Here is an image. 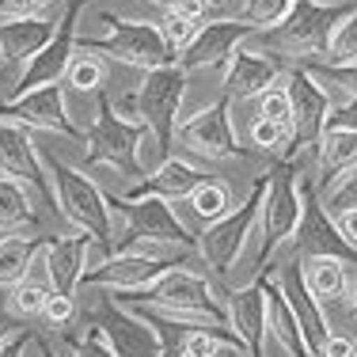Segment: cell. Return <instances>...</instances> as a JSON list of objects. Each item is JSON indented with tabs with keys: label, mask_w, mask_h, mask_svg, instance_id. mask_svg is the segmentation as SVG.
<instances>
[{
	"label": "cell",
	"mask_w": 357,
	"mask_h": 357,
	"mask_svg": "<svg viewBox=\"0 0 357 357\" xmlns=\"http://www.w3.org/2000/svg\"><path fill=\"white\" fill-rule=\"evenodd\" d=\"M114 296L156 308L160 316L178 319L186 327H220V323H228L225 293L209 282V274H198L190 266H172L164 278H156L141 293H114Z\"/></svg>",
	"instance_id": "obj_1"
},
{
	"label": "cell",
	"mask_w": 357,
	"mask_h": 357,
	"mask_svg": "<svg viewBox=\"0 0 357 357\" xmlns=\"http://www.w3.org/2000/svg\"><path fill=\"white\" fill-rule=\"evenodd\" d=\"M350 12H357L354 0H342V4H323V0H296L289 8V15L278 27L270 31H259L251 35L243 46L259 50V54H270V57H301L304 65L308 61H319L323 50H327V38L338 23L346 20Z\"/></svg>",
	"instance_id": "obj_2"
},
{
	"label": "cell",
	"mask_w": 357,
	"mask_h": 357,
	"mask_svg": "<svg viewBox=\"0 0 357 357\" xmlns=\"http://www.w3.org/2000/svg\"><path fill=\"white\" fill-rule=\"evenodd\" d=\"M46 172H50V183H54V206L65 213V220H69L76 232L91 236V243L110 255L114 217H110L107 190L96 183V178H88L84 172L61 164V160H50Z\"/></svg>",
	"instance_id": "obj_3"
},
{
	"label": "cell",
	"mask_w": 357,
	"mask_h": 357,
	"mask_svg": "<svg viewBox=\"0 0 357 357\" xmlns=\"http://www.w3.org/2000/svg\"><path fill=\"white\" fill-rule=\"evenodd\" d=\"M96 118H91V130H88V167H110L118 178H126L130 186H137L144 172L137 164V144L144 137V122H126V118L114 114L110 107V96L103 88L96 91ZM126 186V190H130ZM122 190V194H126Z\"/></svg>",
	"instance_id": "obj_4"
},
{
	"label": "cell",
	"mask_w": 357,
	"mask_h": 357,
	"mask_svg": "<svg viewBox=\"0 0 357 357\" xmlns=\"http://www.w3.org/2000/svg\"><path fill=\"white\" fill-rule=\"evenodd\" d=\"M103 23H107V35L103 38H80V50H91V54H107L114 61L130 65V69H160V65H175V50L164 42L156 23L149 20H126V15H114V12H103Z\"/></svg>",
	"instance_id": "obj_5"
},
{
	"label": "cell",
	"mask_w": 357,
	"mask_h": 357,
	"mask_svg": "<svg viewBox=\"0 0 357 357\" xmlns=\"http://www.w3.org/2000/svg\"><path fill=\"white\" fill-rule=\"evenodd\" d=\"M110 202V217H114V236H110V251H118L130 240H175V243H190L194 248V232L178 220V213L172 209V202L156 198V194H137V198H126V194H107Z\"/></svg>",
	"instance_id": "obj_6"
},
{
	"label": "cell",
	"mask_w": 357,
	"mask_h": 357,
	"mask_svg": "<svg viewBox=\"0 0 357 357\" xmlns=\"http://www.w3.org/2000/svg\"><path fill=\"white\" fill-rule=\"evenodd\" d=\"M262 198H266V175H259L251 183L248 198L240 202L236 209H228L220 220L206 225V232L194 236V255L209 266V274H220L225 278L232 270V262L240 259L243 243H248L255 220H259V209H262Z\"/></svg>",
	"instance_id": "obj_7"
},
{
	"label": "cell",
	"mask_w": 357,
	"mask_h": 357,
	"mask_svg": "<svg viewBox=\"0 0 357 357\" xmlns=\"http://www.w3.org/2000/svg\"><path fill=\"white\" fill-rule=\"evenodd\" d=\"M186 73L183 65H160L149 69L137 84V114L149 126V133L164 144L167 152L175 149V126H178V107L186 99Z\"/></svg>",
	"instance_id": "obj_8"
},
{
	"label": "cell",
	"mask_w": 357,
	"mask_h": 357,
	"mask_svg": "<svg viewBox=\"0 0 357 357\" xmlns=\"http://www.w3.org/2000/svg\"><path fill=\"white\" fill-rule=\"evenodd\" d=\"M84 8H88V0H65V12H61V20H57L50 42L31 57V65L20 73V80H15V96L46 88V84H61L65 76H69V65H73L76 50H80V12Z\"/></svg>",
	"instance_id": "obj_9"
},
{
	"label": "cell",
	"mask_w": 357,
	"mask_h": 357,
	"mask_svg": "<svg viewBox=\"0 0 357 357\" xmlns=\"http://www.w3.org/2000/svg\"><path fill=\"white\" fill-rule=\"evenodd\" d=\"M259 225L266 228L270 251H282L285 243H293V232L301 225V167H296V156L278 160L266 172V198L259 209Z\"/></svg>",
	"instance_id": "obj_10"
},
{
	"label": "cell",
	"mask_w": 357,
	"mask_h": 357,
	"mask_svg": "<svg viewBox=\"0 0 357 357\" xmlns=\"http://www.w3.org/2000/svg\"><path fill=\"white\" fill-rule=\"evenodd\" d=\"M0 118H4V122L23 126V130L57 133V137H69V141H76V144L88 141V133H84L80 126L73 122L61 84H46V88H35V91H23V96H12L4 107H0Z\"/></svg>",
	"instance_id": "obj_11"
},
{
	"label": "cell",
	"mask_w": 357,
	"mask_h": 357,
	"mask_svg": "<svg viewBox=\"0 0 357 357\" xmlns=\"http://www.w3.org/2000/svg\"><path fill=\"white\" fill-rule=\"evenodd\" d=\"M175 144L186 152V156H198V160H236L240 156V141H236L232 130V99H217L213 107L198 110L194 118L175 126Z\"/></svg>",
	"instance_id": "obj_12"
},
{
	"label": "cell",
	"mask_w": 357,
	"mask_h": 357,
	"mask_svg": "<svg viewBox=\"0 0 357 357\" xmlns=\"http://www.w3.org/2000/svg\"><path fill=\"white\" fill-rule=\"evenodd\" d=\"M293 255L308 259V255H331V259L357 262V248H350L342 228L335 225V213L323 206L316 183L301 175V225L293 232Z\"/></svg>",
	"instance_id": "obj_13"
},
{
	"label": "cell",
	"mask_w": 357,
	"mask_h": 357,
	"mask_svg": "<svg viewBox=\"0 0 357 357\" xmlns=\"http://www.w3.org/2000/svg\"><path fill=\"white\" fill-rule=\"evenodd\" d=\"M91 327L103 331L114 357H160V335L144 316L126 308L114 293L91 308Z\"/></svg>",
	"instance_id": "obj_14"
},
{
	"label": "cell",
	"mask_w": 357,
	"mask_h": 357,
	"mask_svg": "<svg viewBox=\"0 0 357 357\" xmlns=\"http://www.w3.org/2000/svg\"><path fill=\"white\" fill-rule=\"evenodd\" d=\"M285 88H289V126H293V152L296 149H316L319 133L327 130V110H331V91L312 76L304 65L285 73Z\"/></svg>",
	"instance_id": "obj_15"
},
{
	"label": "cell",
	"mask_w": 357,
	"mask_h": 357,
	"mask_svg": "<svg viewBox=\"0 0 357 357\" xmlns=\"http://www.w3.org/2000/svg\"><path fill=\"white\" fill-rule=\"evenodd\" d=\"M0 175L15 178L27 190H35L38 198L54 202V183H50V172L35 149L31 130H23L15 122H4V118H0Z\"/></svg>",
	"instance_id": "obj_16"
},
{
	"label": "cell",
	"mask_w": 357,
	"mask_h": 357,
	"mask_svg": "<svg viewBox=\"0 0 357 357\" xmlns=\"http://www.w3.org/2000/svg\"><path fill=\"white\" fill-rule=\"evenodd\" d=\"M251 35H259V27H251L248 20H213V23H202L198 38L178 54V65L186 73H198V69H220L236 50L243 46Z\"/></svg>",
	"instance_id": "obj_17"
},
{
	"label": "cell",
	"mask_w": 357,
	"mask_h": 357,
	"mask_svg": "<svg viewBox=\"0 0 357 357\" xmlns=\"http://www.w3.org/2000/svg\"><path fill=\"white\" fill-rule=\"evenodd\" d=\"M172 266H160L152 259H141V255L130 251H114L107 255L103 262H96L91 270H84L80 289H107V293H141L149 289L156 278H164Z\"/></svg>",
	"instance_id": "obj_18"
},
{
	"label": "cell",
	"mask_w": 357,
	"mask_h": 357,
	"mask_svg": "<svg viewBox=\"0 0 357 357\" xmlns=\"http://www.w3.org/2000/svg\"><path fill=\"white\" fill-rule=\"evenodd\" d=\"M274 282L282 285V293H285L289 308H293V316H296V323H301L304 338H308L312 357H319L323 342H327V335H331V323H327V312H323V304L308 293V285H304V274H301V255H289V259L282 262V270H278Z\"/></svg>",
	"instance_id": "obj_19"
},
{
	"label": "cell",
	"mask_w": 357,
	"mask_h": 357,
	"mask_svg": "<svg viewBox=\"0 0 357 357\" xmlns=\"http://www.w3.org/2000/svg\"><path fill=\"white\" fill-rule=\"evenodd\" d=\"M88 248H91V236H84V232L46 240V248H42V270H46V282L54 293L76 296V289L84 282V270H88Z\"/></svg>",
	"instance_id": "obj_20"
},
{
	"label": "cell",
	"mask_w": 357,
	"mask_h": 357,
	"mask_svg": "<svg viewBox=\"0 0 357 357\" xmlns=\"http://www.w3.org/2000/svg\"><path fill=\"white\" fill-rule=\"evenodd\" d=\"M225 312L228 327L251 350V357H262V346H266V289H262V278L232 289L225 296Z\"/></svg>",
	"instance_id": "obj_21"
},
{
	"label": "cell",
	"mask_w": 357,
	"mask_h": 357,
	"mask_svg": "<svg viewBox=\"0 0 357 357\" xmlns=\"http://www.w3.org/2000/svg\"><path fill=\"white\" fill-rule=\"evenodd\" d=\"M285 76L282 61L270 54H259L251 46H240L225 61V96L228 99H255L259 91H266L270 84H278Z\"/></svg>",
	"instance_id": "obj_22"
},
{
	"label": "cell",
	"mask_w": 357,
	"mask_h": 357,
	"mask_svg": "<svg viewBox=\"0 0 357 357\" xmlns=\"http://www.w3.org/2000/svg\"><path fill=\"white\" fill-rule=\"evenodd\" d=\"M206 178L209 175L202 172V167H194L190 160L167 156L152 175H144L137 186H130V190H126V198H137V194H156V198H164V202H183V198H190V194L198 190Z\"/></svg>",
	"instance_id": "obj_23"
},
{
	"label": "cell",
	"mask_w": 357,
	"mask_h": 357,
	"mask_svg": "<svg viewBox=\"0 0 357 357\" xmlns=\"http://www.w3.org/2000/svg\"><path fill=\"white\" fill-rule=\"evenodd\" d=\"M54 27L57 23L46 20V15H38V20H0V57H4V65L23 73L31 65V57L50 42Z\"/></svg>",
	"instance_id": "obj_24"
},
{
	"label": "cell",
	"mask_w": 357,
	"mask_h": 357,
	"mask_svg": "<svg viewBox=\"0 0 357 357\" xmlns=\"http://www.w3.org/2000/svg\"><path fill=\"white\" fill-rule=\"evenodd\" d=\"M262 289H266V335L274 338L289 357H312L308 338H304L301 323H296L293 308H289L282 285H278L274 278H262Z\"/></svg>",
	"instance_id": "obj_25"
},
{
	"label": "cell",
	"mask_w": 357,
	"mask_h": 357,
	"mask_svg": "<svg viewBox=\"0 0 357 357\" xmlns=\"http://www.w3.org/2000/svg\"><path fill=\"white\" fill-rule=\"evenodd\" d=\"M357 167V130H323L316 141V172H319V186L323 194L331 183H338L346 172Z\"/></svg>",
	"instance_id": "obj_26"
},
{
	"label": "cell",
	"mask_w": 357,
	"mask_h": 357,
	"mask_svg": "<svg viewBox=\"0 0 357 357\" xmlns=\"http://www.w3.org/2000/svg\"><path fill=\"white\" fill-rule=\"evenodd\" d=\"M301 274L304 285L316 301L327 308L335 301H346V289H350V262L346 259H331V255H308L301 259Z\"/></svg>",
	"instance_id": "obj_27"
},
{
	"label": "cell",
	"mask_w": 357,
	"mask_h": 357,
	"mask_svg": "<svg viewBox=\"0 0 357 357\" xmlns=\"http://www.w3.org/2000/svg\"><path fill=\"white\" fill-rule=\"evenodd\" d=\"M42 248H46V240H38V236H27V232L4 236L0 240V289L20 285L35 270V255H42Z\"/></svg>",
	"instance_id": "obj_28"
},
{
	"label": "cell",
	"mask_w": 357,
	"mask_h": 357,
	"mask_svg": "<svg viewBox=\"0 0 357 357\" xmlns=\"http://www.w3.org/2000/svg\"><path fill=\"white\" fill-rule=\"evenodd\" d=\"M35 190H27L23 183L0 175V232L12 236V232H27L35 228Z\"/></svg>",
	"instance_id": "obj_29"
},
{
	"label": "cell",
	"mask_w": 357,
	"mask_h": 357,
	"mask_svg": "<svg viewBox=\"0 0 357 357\" xmlns=\"http://www.w3.org/2000/svg\"><path fill=\"white\" fill-rule=\"evenodd\" d=\"M50 282H46V270L42 274H27L20 285H12L8 289V304L4 308L12 312L15 319H42V308H46V301H50Z\"/></svg>",
	"instance_id": "obj_30"
},
{
	"label": "cell",
	"mask_w": 357,
	"mask_h": 357,
	"mask_svg": "<svg viewBox=\"0 0 357 357\" xmlns=\"http://www.w3.org/2000/svg\"><path fill=\"white\" fill-rule=\"evenodd\" d=\"M354 61H357V12H350L335 31H331L327 50H323V57H319V65H354Z\"/></svg>",
	"instance_id": "obj_31"
},
{
	"label": "cell",
	"mask_w": 357,
	"mask_h": 357,
	"mask_svg": "<svg viewBox=\"0 0 357 357\" xmlns=\"http://www.w3.org/2000/svg\"><path fill=\"white\" fill-rule=\"evenodd\" d=\"M65 80H69V88L84 91V96H96V91L103 88V80H107V65L99 61V54H91V50H76Z\"/></svg>",
	"instance_id": "obj_32"
},
{
	"label": "cell",
	"mask_w": 357,
	"mask_h": 357,
	"mask_svg": "<svg viewBox=\"0 0 357 357\" xmlns=\"http://www.w3.org/2000/svg\"><path fill=\"white\" fill-rule=\"evenodd\" d=\"M190 209L198 213L206 225H213V220H220L232 209V194H228L225 183H217V178H206V183L198 186V190L190 194Z\"/></svg>",
	"instance_id": "obj_33"
},
{
	"label": "cell",
	"mask_w": 357,
	"mask_h": 357,
	"mask_svg": "<svg viewBox=\"0 0 357 357\" xmlns=\"http://www.w3.org/2000/svg\"><path fill=\"white\" fill-rule=\"evenodd\" d=\"M251 141L262 152H278L282 160L296 156L293 152V126L289 122H270V118H255L251 122Z\"/></svg>",
	"instance_id": "obj_34"
},
{
	"label": "cell",
	"mask_w": 357,
	"mask_h": 357,
	"mask_svg": "<svg viewBox=\"0 0 357 357\" xmlns=\"http://www.w3.org/2000/svg\"><path fill=\"white\" fill-rule=\"evenodd\" d=\"M160 35H164V42L175 50V57L183 54L186 46H190L194 38H198L202 31V20H190V15H178V12H164V20L156 23Z\"/></svg>",
	"instance_id": "obj_35"
},
{
	"label": "cell",
	"mask_w": 357,
	"mask_h": 357,
	"mask_svg": "<svg viewBox=\"0 0 357 357\" xmlns=\"http://www.w3.org/2000/svg\"><path fill=\"white\" fill-rule=\"evenodd\" d=\"M316 80L323 84V88H338L346 99H357V61L354 65H319V61H312V65H304Z\"/></svg>",
	"instance_id": "obj_36"
},
{
	"label": "cell",
	"mask_w": 357,
	"mask_h": 357,
	"mask_svg": "<svg viewBox=\"0 0 357 357\" xmlns=\"http://www.w3.org/2000/svg\"><path fill=\"white\" fill-rule=\"evenodd\" d=\"M293 4L296 0H248L240 20H248L251 27H259V31H270V27H278V23L285 20Z\"/></svg>",
	"instance_id": "obj_37"
},
{
	"label": "cell",
	"mask_w": 357,
	"mask_h": 357,
	"mask_svg": "<svg viewBox=\"0 0 357 357\" xmlns=\"http://www.w3.org/2000/svg\"><path fill=\"white\" fill-rule=\"evenodd\" d=\"M255 103H259V118H270V122H289L293 107H289V88H285V76H282L278 84H270L266 91H259V96H255Z\"/></svg>",
	"instance_id": "obj_38"
},
{
	"label": "cell",
	"mask_w": 357,
	"mask_h": 357,
	"mask_svg": "<svg viewBox=\"0 0 357 357\" xmlns=\"http://www.w3.org/2000/svg\"><path fill=\"white\" fill-rule=\"evenodd\" d=\"M319 198H323V206H327L331 213H335V209H357V167L346 172L338 183H331Z\"/></svg>",
	"instance_id": "obj_39"
},
{
	"label": "cell",
	"mask_w": 357,
	"mask_h": 357,
	"mask_svg": "<svg viewBox=\"0 0 357 357\" xmlns=\"http://www.w3.org/2000/svg\"><path fill=\"white\" fill-rule=\"evenodd\" d=\"M57 0H0V20H38Z\"/></svg>",
	"instance_id": "obj_40"
},
{
	"label": "cell",
	"mask_w": 357,
	"mask_h": 357,
	"mask_svg": "<svg viewBox=\"0 0 357 357\" xmlns=\"http://www.w3.org/2000/svg\"><path fill=\"white\" fill-rule=\"evenodd\" d=\"M76 316V296H65V293H50L46 308H42V319L50 327H69Z\"/></svg>",
	"instance_id": "obj_41"
},
{
	"label": "cell",
	"mask_w": 357,
	"mask_h": 357,
	"mask_svg": "<svg viewBox=\"0 0 357 357\" xmlns=\"http://www.w3.org/2000/svg\"><path fill=\"white\" fill-rule=\"evenodd\" d=\"M73 357H114V350H110V342L103 338V331L88 323V327H84V338L73 342Z\"/></svg>",
	"instance_id": "obj_42"
},
{
	"label": "cell",
	"mask_w": 357,
	"mask_h": 357,
	"mask_svg": "<svg viewBox=\"0 0 357 357\" xmlns=\"http://www.w3.org/2000/svg\"><path fill=\"white\" fill-rule=\"evenodd\" d=\"M327 126H331V130H357V99L331 103V110H327Z\"/></svg>",
	"instance_id": "obj_43"
},
{
	"label": "cell",
	"mask_w": 357,
	"mask_h": 357,
	"mask_svg": "<svg viewBox=\"0 0 357 357\" xmlns=\"http://www.w3.org/2000/svg\"><path fill=\"white\" fill-rule=\"evenodd\" d=\"M149 4L164 8V12H178V15H190V20H202L209 12V0H149Z\"/></svg>",
	"instance_id": "obj_44"
},
{
	"label": "cell",
	"mask_w": 357,
	"mask_h": 357,
	"mask_svg": "<svg viewBox=\"0 0 357 357\" xmlns=\"http://www.w3.org/2000/svg\"><path fill=\"white\" fill-rule=\"evenodd\" d=\"M319 357H357V338L354 335H327Z\"/></svg>",
	"instance_id": "obj_45"
},
{
	"label": "cell",
	"mask_w": 357,
	"mask_h": 357,
	"mask_svg": "<svg viewBox=\"0 0 357 357\" xmlns=\"http://www.w3.org/2000/svg\"><path fill=\"white\" fill-rule=\"evenodd\" d=\"M27 346H31V331L15 327L12 335L0 342V357H23V354H27Z\"/></svg>",
	"instance_id": "obj_46"
},
{
	"label": "cell",
	"mask_w": 357,
	"mask_h": 357,
	"mask_svg": "<svg viewBox=\"0 0 357 357\" xmlns=\"http://www.w3.org/2000/svg\"><path fill=\"white\" fill-rule=\"evenodd\" d=\"M335 225L342 228L346 243L357 248V209H335Z\"/></svg>",
	"instance_id": "obj_47"
},
{
	"label": "cell",
	"mask_w": 357,
	"mask_h": 357,
	"mask_svg": "<svg viewBox=\"0 0 357 357\" xmlns=\"http://www.w3.org/2000/svg\"><path fill=\"white\" fill-rule=\"evenodd\" d=\"M15 327H20V319H15V316H12V312H8V308H0V342H4V338L12 335Z\"/></svg>",
	"instance_id": "obj_48"
},
{
	"label": "cell",
	"mask_w": 357,
	"mask_h": 357,
	"mask_svg": "<svg viewBox=\"0 0 357 357\" xmlns=\"http://www.w3.org/2000/svg\"><path fill=\"white\" fill-rule=\"evenodd\" d=\"M346 308H350V316L357 319V278L350 282V289H346Z\"/></svg>",
	"instance_id": "obj_49"
},
{
	"label": "cell",
	"mask_w": 357,
	"mask_h": 357,
	"mask_svg": "<svg viewBox=\"0 0 357 357\" xmlns=\"http://www.w3.org/2000/svg\"><path fill=\"white\" fill-rule=\"evenodd\" d=\"M228 4V0H209V8H225Z\"/></svg>",
	"instance_id": "obj_50"
},
{
	"label": "cell",
	"mask_w": 357,
	"mask_h": 357,
	"mask_svg": "<svg viewBox=\"0 0 357 357\" xmlns=\"http://www.w3.org/2000/svg\"><path fill=\"white\" fill-rule=\"evenodd\" d=\"M183 357H194V354H183Z\"/></svg>",
	"instance_id": "obj_51"
},
{
	"label": "cell",
	"mask_w": 357,
	"mask_h": 357,
	"mask_svg": "<svg viewBox=\"0 0 357 357\" xmlns=\"http://www.w3.org/2000/svg\"><path fill=\"white\" fill-rule=\"evenodd\" d=\"M354 4H357V0H354Z\"/></svg>",
	"instance_id": "obj_52"
}]
</instances>
